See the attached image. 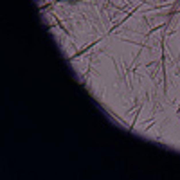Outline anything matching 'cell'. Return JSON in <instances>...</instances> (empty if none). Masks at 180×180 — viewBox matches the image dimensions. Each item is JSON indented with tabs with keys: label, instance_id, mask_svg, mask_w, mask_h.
I'll return each instance as SVG.
<instances>
[{
	"label": "cell",
	"instance_id": "obj_1",
	"mask_svg": "<svg viewBox=\"0 0 180 180\" xmlns=\"http://www.w3.org/2000/svg\"><path fill=\"white\" fill-rule=\"evenodd\" d=\"M178 112H180V104H178Z\"/></svg>",
	"mask_w": 180,
	"mask_h": 180
}]
</instances>
